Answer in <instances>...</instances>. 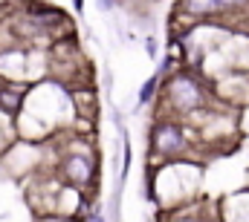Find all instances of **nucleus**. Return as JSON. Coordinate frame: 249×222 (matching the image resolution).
<instances>
[{
	"instance_id": "f257e3e1",
	"label": "nucleus",
	"mask_w": 249,
	"mask_h": 222,
	"mask_svg": "<svg viewBox=\"0 0 249 222\" xmlns=\"http://www.w3.org/2000/svg\"><path fill=\"white\" fill-rule=\"evenodd\" d=\"M160 93H162L165 112H168L171 118L194 115V112H200V110L209 107V93H206L203 78H197V75L188 72V69H177V72L165 75Z\"/></svg>"
},
{
	"instance_id": "f03ea898",
	"label": "nucleus",
	"mask_w": 249,
	"mask_h": 222,
	"mask_svg": "<svg viewBox=\"0 0 249 222\" xmlns=\"http://www.w3.org/2000/svg\"><path fill=\"white\" fill-rule=\"evenodd\" d=\"M188 147H191V139H188V127L180 118H171V115H157L154 127H151V150L154 156L160 159H180L186 156Z\"/></svg>"
},
{
	"instance_id": "7ed1b4c3",
	"label": "nucleus",
	"mask_w": 249,
	"mask_h": 222,
	"mask_svg": "<svg viewBox=\"0 0 249 222\" xmlns=\"http://www.w3.org/2000/svg\"><path fill=\"white\" fill-rule=\"evenodd\" d=\"M58 176L64 179V185L75 188V190H87L90 182L96 179V162L90 153H67L61 162H58Z\"/></svg>"
},
{
	"instance_id": "20e7f679",
	"label": "nucleus",
	"mask_w": 249,
	"mask_h": 222,
	"mask_svg": "<svg viewBox=\"0 0 249 222\" xmlns=\"http://www.w3.org/2000/svg\"><path fill=\"white\" fill-rule=\"evenodd\" d=\"M177 6H180V12H183V15L194 17V20H212V17H217V15H220L217 0H180Z\"/></svg>"
},
{
	"instance_id": "39448f33",
	"label": "nucleus",
	"mask_w": 249,
	"mask_h": 222,
	"mask_svg": "<svg viewBox=\"0 0 249 222\" xmlns=\"http://www.w3.org/2000/svg\"><path fill=\"white\" fill-rule=\"evenodd\" d=\"M15 136H18V127H15V115L0 110V156L15 144Z\"/></svg>"
},
{
	"instance_id": "423d86ee",
	"label": "nucleus",
	"mask_w": 249,
	"mask_h": 222,
	"mask_svg": "<svg viewBox=\"0 0 249 222\" xmlns=\"http://www.w3.org/2000/svg\"><path fill=\"white\" fill-rule=\"evenodd\" d=\"M160 87H162V78H160V72H157V75H151V78L139 87V95H136L139 107H145V104L157 101V98H160Z\"/></svg>"
},
{
	"instance_id": "0eeeda50",
	"label": "nucleus",
	"mask_w": 249,
	"mask_h": 222,
	"mask_svg": "<svg viewBox=\"0 0 249 222\" xmlns=\"http://www.w3.org/2000/svg\"><path fill=\"white\" fill-rule=\"evenodd\" d=\"M217 9H220V15H238V12L249 9V0H217Z\"/></svg>"
},
{
	"instance_id": "6e6552de",
	"label": "nucleus",
	"mask_w": 249,
	"mask_h": 222,
	"mask_svg": "<svg viewBox=\"0 0 249 222\" xmlns=\"http://www.w3.org/2000/svg\"><path fill=\"white\" fill-rule=\"evenodd\" d=\"M35 222H81L75 214H38Z\"/></svg>"
},
{
	"instance_id": "1a4fd4ad",
	"label": "nucleus",
	"mask_w": 249,
	"mask_h": 222,
	"mask_svg": "<svg viewBox=\"0 0 249 222\" xmlns=\"http://www.w3.org/2000/svg\"><path fill=\"white\" fill-rule=\"evenodd\" d=\"M96 6H99L102 12H110V9L116 6V0H96Z\"/></svg>"
},
{
	"instance_id": "9d476101",
	"label": "nucleus",
	"mask_w": 249,
	"mask_h": 222,
	"mask_svg": "<svg viewBox=\"0 0 249 222\" xmlns=\"http://www.w3.org/2000/svg\"><path fill=\"white\" fill-rule=\"evenodd\" d=\"M145 47H148V55H157V41H154V38H148Z\"/></svg>"
},
{
	"instance_id": "9b49d317",
	"label": "nucleus",
	"mask_w": 249,
	"mask_h": 222,
	"mask_svg": "<svg viewBox=\"0 0 249 222\" xmlns=\"http://www.w3.org/2000/svg\"><path fill=\"white\" fill-rule=\"evenodd\" d=\"M72 12L81 15V12H84V0H72Z\"/></svg>"
}]
</instances>
